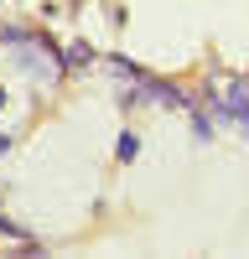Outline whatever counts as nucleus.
<instances>
[{"instance_id": "nucleus-1", "label": "nucleus", "mask_w": 249, "mask_h": 259, "mask_svg": "<svg viewBox=\"0 0 249 259\" xmlns=\"http://www.w3.org/2000/svg\"><path fill=\"white\" fill-rule=\"evenodd\" d=\"M6 145H11V140H6V135H0V156H6Z\"/></svg>"}]
</instances>
